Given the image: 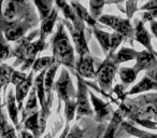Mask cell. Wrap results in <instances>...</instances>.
<instances>
[{
    "mask_svg": "<svg viewBox=\"0 0 157 138\" xmlns=\"http://www.w3.org/2000/svg\"><path fill=\"white\" fill-rule=\"evenodd\" d=\"M128 118L133 120H148L157 122V93L141 95L126 103Z\"/></svg>",
    "mask_w": 157,
    "mask_h": 138,
    "instance_id": "cell-1",
    "label": "cell"
},
{
    "mask_svg": "<svg viewBox=\"0 0 157 138\" xmlns=\"http://www.w3.org/2000/svg\"><path fill=\"white\" fill-rule=\"evenodd\" d=\"M38 34H40V30H35L28 37L23 38L20 41V43H18V45L16 46V49L14 50L13 55L16 56V58L18 59V61L14 64V66H17L21 63H23L22 68H21L23 73L25 70H27V69H29L30 66L35 64L36 56H37L38 53L45 49L44 40L39 38L36 41H33V39Z\"/></svg>",
    "mask_w": 157,
    "mask_h": 138,
    "instance_id": "cell-2",
    "label": "cell"
},
{
    "mask_svg": "<svg viewBox=\"0 0 157 138\" xmlns=\"http://www.w3.org/2000/svg\"><path fill=\"white\" fill-rule=\"evenodd\" d=\"M54 90L58 95V99L65 103V116L67 122L73 120L76 110V91L70 79V75L66 68L61 69L60 77L54 83Z\"/></svg>",
    "mask_w": 157,
    "mask_h": 138,
    "instance_id": "cell-3",
    "label": "cell"
},
{
    "mask_svg": "<svg viewBox=\"0 0 157 138\" xmlns=\"http://www.w3.org/2000/svg\"><path fill=\"white\" fill-rule=\"evenodd\" d=\"M53 58L58 65L74 68V50L65 31L63 24L59 25L53 38Z\"/></svg>",
    "mask_w": 157,
    "mask_h": 138,
    "instance_id": "cell-4",
    "label": "cell"
},
{
    "mask_svg": "<svg viewBox=\"0 0 157 138\" xmlns=\"http://www.w3.org/2000/svg\"><path fill=\"white\" fill-rule=\"evenodd\" d=\"M117 64L114 61L113 55H108L103 63L96 70V80L98 81L101 90L105 93H109L112 89V82L117 73Z\"/></svg>",
    "mask_w": 157,
    "mask_h": 138,
    "instance_id": "cell-5",
    "label": "cell"
},
{
    "mask_svg": "<svg viewBox=\"0 0 157 138\" xmlns=\"http://www.w3.org/2000/svg\"><path fill=\"white\" fill-rule=\"evenodd\" d=\"M35 14L30 15L29 18H22L17 21L11 23H7L1 21V29L5 34V39L7 41H17L21 38L23 39L24 35L26 34L27 29L30 27L33 21L35 20ZM36 22V21H33Z\"/></svg>",
    "mask_w": 157,
    "mask_h": 138,
    "instance_id": "cell-6",
    "label": "cell"
},
{
    "mask_svg": "<svg viewBox=\"0 0 157 138\" xmlns=\"http://www.w3.org/2000/svg\"><path fill=\"white\" fill-rule=\"evenodd\" d=\"M78 78V89H76V118L80 119L82 116H94V110L90 103V91L86 86V82L80 76Z\"/></svg>",
    "mask_w": 157,
    "mask_h": 138,
    "instance_id": "cell-7",
    "label": "cell"
},
{
    "mask_svg": "<svg viewBox=\"0 0 157 138\" xmlns=\"http://www.w3.org/2000/svg\"><path fill=\"white\" fill-rule=\"evenodd\" d=\"M98 22L109 26L110 28L113 29L114 33L121 34L124 38H132L135 35V28L132 27L130 20H128V18L105 14V15L100 16Z\"/></svg>",
    "mask_w": 157,
    "mask_h": 138,
    "instance_id": "cell-8",
    "label": "cell"
},
{
    "mask_svg": "<svg viewBox=\"0 0 157 138\" xmlns=\"http://www.w3.org/2000/svg\"><path fill=\"white\" fill-rule=\"evenodd\" d=\"M125 118H128V109H127L126 105L124 103L121 104L120 108L116 110L115 112H113L111 118V122H110L109 126L107 127L105 134H103L102 138H114L115 134L117 132L118 127L123 124V120Z\"/></svg>",
    "mask_w": 157,
    "mask_h": 138,
    "instance_id": "cell-9",
    "label": "cell"
},
{
    "mask_svg": "<svg viewBox=\"0 0 157 138\" xmlns=\"http://www.w3.org/2000/svg\"><path fill=\"white\" fill-rule=\"evenodd\" d=\"M63 24L68 28L70 35H71V38L73 40L74 46H75V50L78 52V56L81 57V56H85V55H90V49H88L84 33L78 31L76 28H74L73 25L70 22H63Z\"/></svg>",
    "mask_w": 157,
    "mask_h": 138,
    "instance_id": "cell-10",
    "label": "cell"
},
{
    "mask_svg": "<svg viewBox=\"0 0 157 138\" xmlns=\"http://www.w3.org/2000/svg\"><path fill=\"white\" fill-rule=\"evenodd\" d=\"M90 98L92 101V105L94 107L95 120L97 122H103L105 120H111L112 108L108 103L103 101L101 98L97 97L94 93L90 92Z\"/></svg>",
    "mask_w": 157,
    "mask_h": 138,
    "instance_id": "cell-11",
    "label": "cell"
},
{
    "mask_svg": "<svg viewBox=\"0 0 157 138\" xmlns=\"http://www.w3.org/2000/svg\"><path fill=\"white\" fill-rule=\"evenodd\" d=\"M25 2L23 1H6L2 6V18H0L3 22L11 23L16 21L18 15H22L25 11V8L23 6Z\"/></svg>",
    "mask_w": 157,
    "mask_h": 138,
    "instance_id": "cell-12",
    "label": "cell"
},
{
    "mask_svg": "<svg viewBox=\"0 0 157 138\" xmlns=\"http://www.w3.org/2000/svg\"><path fill=\"white\" fill-rule=\"evenodd\" d=\"M136 41H138L139 43H141L142 45L145 48L146 51H148L152 54L156 55L157 53L155 52L154 48L152 45V41H151V35L148 33V30L144 26V23L141 20L136 21V26H135V35H133Z\"/></svg>",
    "mask_w": 157,
    "mask_h": 138,
    "instance_id": "cell-13",
    "label": "cell"
},
{
    "mask_svg": "<svg viewBox=\"0 0 157 138\" xmlns=\"http://www.w3.org/2000/svg\"><path fill=\"white\" fill-rule=\"evenodd\" d=\"M157 66V56L148 51L144 50L141 52H138L137 58H136V64L133 66V69L138 73L143 70H150L152 68Z\"/></svg>",
    "mask_w": 157,
    "mask_h": 138,
    "instance_id": "cell-14",
    "label": "cell"
},
{
    "mask_svg": "<svg viewBox=\"0 0 157 138\" xmlns=\"http://www.w3.org/2000/svg\"><path fill=\"white\" fill-rule=\"evenodd\" d=\"M55 5L58 7L59 10H61L63 16L66 18V20H68V22H71V24L73 25L74 28H76L78 31L84 33V22L76 15L75 11L73 10V8L71 7V5L65 1H56Z\"/></svg>",
    "mask_w": 157,
    "mask_h": 138,
    "instance_id": "cell-15",
    "label": "cell"
},
{
    "mask_svg": "<svg viewBox=\"0 0 157 138\" xmlns=\"http://www.w3.org/2000/svg\"><path fill=\"white\" fill-rule=\"evenodd\" d=\"M75 69L78 71V75L82 78H88L93 79L96 76V70L94 67V59L90 55L81 56L76 63Z\"/></svg>",
    "mask_w": 157,
    "mask_h": 138,
    "instance_id": "cell-16",
    "label": "cell"
},
{
    "mask_svg": "<svg viewBox=\"0 0 157 138\" xmlns=\"http://www.w3.org/2000/svg\"><path fill=\"white\" fill-rule=\"evenodd\" d=\"M59 65L55 63L53 66H51L48 70L45 71V76H44V90H45V97H46V107L50 110L51 106H52L53 101V95L52 91L54 88V78L57 73Z\"/></svg>",
    "mask_w": 157,
    "mask_h": 138,
    "instance_id": "cell-17",
    "label": "cell"
},
{
    "mask_svg": "<svg viewBox=\"0 0 157 138\" xmlns=\"http://www.w3.org/2000/svg\"><path fill=\"white\" fill-rule=\"evenodd\" d=\"M33 71L31 70L29 73V75L27 76L26 80L23 83H21L20 85L15 86V98L17 101L18 109L23 108V101H24L25 97L28 95V93H30L31 86H33Z\"/></svg>",
    "mask_w": 157,
    "mask_h": 138,
    "instance_id": "cell-18",
    "label": "cell"
},
{
    "mask_svg": "<svg viewBox=\"0 0 157 138\" xmlns=\"http://www.w3.org/2000/svg\"><path fill=\"white\" fill-rule=\"evenodd\" d=\"M150 91H157V82L148 78L147 76H144L136 85L130 89V91L127 92L126 95H137Z\"/></svg>",
    "mask_w": 157,
    "mask_h": 138,
    "instance_id": "cell-19",
    "label": "cell"
},
{
    "mask_svg": "<svg viewBox=\"0 0 157 138\" xmlns=\"http://www.w3.org/2000/svg\"><path fill=\"white\" fill-rule=\"evenodd\" d=\"M58 8H53L51 14L45 18V20L42 21L41 23V28H40V39L44 40L48 38V36L52 33L53 27H54L55 23L58 18Z\"/></svg>",
    "mask_w": 157,
    "mask_h": 138,
    "instance_id": "cell-20",
    "label": "cell"
},
{
    "mask_svg": "<svg viewBox=\"0 0 157 138\" xmlns=\"http://www.w3.org/2000/svg\"><path fill=\"white\" fill-rule=\"evenodd\" d=\"M38 96L36 93V89L33 86V89H31L30 93H29V97L27 99V103L25 105V108L23 109V119L22 121L24 122L28 116H33V113L38 112Z\"/></svg>",
    "mask_w": 157,
    "mask_h": 138,
    "instance_id": "cell-21",
    "label": "cell"
},
{
    "mask_svg": "<svg viewBox=\"0 0 157 138\" xmlns=\"http://www.w3.org/2000/svg\"><path fill=\"white\" fill-rule=\"evenodd\" d=\"M15 95H14L13 89H10L9 93L7 95V107H8V112H9L10 119L12 120L14 125L18 126V106L16 105Z\"/></svg>",
    "mask_w": 157,
    "mask_h": 138,
    "instance_id": "cell-22",
    "label": "cell"
},
{
    "mask_svg": "<svg viewBox=\"0 0 157 138\" xmlns=\"http://www.w3.org/2000/svg\"><path fill=\"white\" fill-rule=\"evenodd\" d=\"M70 5H71V7L73 8V10L75 11L76 15L81 18L83 22L87 23V24L90 25V26H92L93 28L96 27L97 21L95 20L92 15H90V12H88L87 10H86L85 8L81 5V3L78 2V1H72V2H70Z\"/></svg>",
    "mask_w": 157,
    "mask_h": 138,
    "instance_id": "cell-23",
    "label": "cell"
},
{
    "mask_svg": "<svg viewBox=\"0 0 157 138\" xmlns=\"http://www.w3.org/2000/svg\"><path fill=\"white\" fill-rule=\"evenodd\" d=\"M138 52L136 50L131 48H126V46H123L120 51H118L116 54L113 55L114 61L117 65L122 63H126V61H133V59L137 58Z\"/></svg>",
    "mask_w": 157,
    "mask_h": 138,
    "instance_id": "cell-24",
    "label": "cell"
},
{
    "mask_svg": "<svg viewBox=\"0 0 157 138\" xmlns=\"http://www.w3.org/2000/svg\"><path fill=\"white\" fill-rule=\"evenodd\" d=\"M24 127L31 132L35 138H39L41 136L40 133V124H39V112L33 113V116H28L24 121Z\"/></svg>",
    "mask_w": 157,
    "mask_h": 138,
    "instance_id": "cell-25",
    "label": "cell"
},
{
    "mask_svg": "<svg viewBox=\"0 0 157 138\" xmlns=\"http://www.w3.org/2000/svg\"><path fill=\"white\" fill-rule=\"evenodd\" d=\"M94 35L96 39L98 40L101 49L105 54H109L110 52V45H111V35L107 31H103L101 29H98L97 27L94 28Z\"/></svg>",
    "mask_w": 157,
    "mask_h": 138,
    "instance_id": "cell-26",
    "label": "cell"
},
{
    "mask_svg": "<svg viewBox=\"0 0 157 138\" xmlns=\"http://www.w3.org/2000/svg\"><path fill=\"white\" fill-rule=\"evenodd\" d=\"M118 75H120V78H121V80H122L124 86H128L136 81V79H137L139 73L133 69V67L132 68L121 67L120 69H118Z\"/></svg>",
    "mask_w": 157,
    "mask_h": 138,
    "instance_id": "cell-27",
    "label": "cell"
},
{
    "mask_svg": "<svg viewBox=\"0 0 157 138\" xmlns=\"http://www.w3.org/2000/svg\"><path fill=\"white\" fill-rule=\"evenodd\" d=\"M122 127L124 128V131H126L129 135L136 136L138 138H157V134H152L148 133V132L142 131V129H139L137 127L132 126L130 123L128 122H123Z\"/></svg>",
    "mask_w": 157,
    "mask_h": 138,
    "instance_id": "cell-28",
    "label": "cell"
},
{
    "mask_svg": "<svg viewBox=\"0 0 157 138\" xmlns=\"http://www.w3.org/2000/svg\"><path fill=\"white\" fill-rule=\"evenodd\" d=\"M33 5L37 7L38 12H39V16L41 22L45 20L48 15L51 14L53 10V5L54 3L52 1H44V0H36L33 1Z\"/></svg>",
    "mask_w": 157,
    "mask_h": 138,
    "instance_id": "cell-29",
    "label": "cell"
},
{
    "mask_svg": "<svg viewBox=\"0 0 157 138\" xmlns=\"http://www.w3.org/2000/svg\"><path fill=\"white\" fill-rule=\"evenodd\" d=\"M55 64V61L53 58V56H44V57H39L36 59L35 64L33 65V69L31 70L33 73H38V71H45L48 70L51 66H53Z\"/></svg>",
    "mask_w": 157,
    "mask_h": 138,
    "instance_id": "cell-30",
    "label": "cell"
},
{
    "mask_svg": "<svg viewBox=\"0 0 157 138\" xmlns=\"http://www.w3.org/2000/svg\"><path fill=\"white\" fill-rule=\"evenodd\" d=\"M13 73L14 69L12 67L5 64H0V89L6 88L11 83V77Z\"/></svg>",
    "mask_w": 157,
    "mask_h": 138,
    "instance_id": "cell-31",
    "label": "cell"
},
{
    "mask_svg": "<svg viewBox=\"0 0 157 138\" xmlns=\"http://www.w3.org/2000/svg\"><path fill=\"white\" fill-rule=\"evenodd\" d=\"M84 135V131L78 126V125H73L70 129L69 124H67L63 133L61 134L60 138H82Z\"/></svg>",
    "mask_w": 157,
    "mask_h": 138,
    "instance_id": "cell-32",
    "label": "cell"
},
{
    "mask_svg": "<svg viewBox=\"0 0 157 138\" xmlns=\"http://www.w3.org/2000/svg\"><path fill=\"white\" fill-rule=\"evenodd\" d=\"M105 1H90V15L95 18V20H99L100 16L102 15V10L105 7Z\"/></svg>",
    "mask_w": 157,
    "mask_h": 138,
    "instance_id": "cell-33",
    "label": "cell"
},
{
    "mask_svg": "<svg viewBox=\"0 0 157 138\" xmlns=\"http://www.w3.org/2000/svg\"><path fill=\"white\" fill-rule=\"evenodd\" d=\"M11 56H14V55L11 53L9 44L6 42V39L2 37V35H0V64Z\"/></svg>",
    "mask_w": 157,
    "mask_h": 138,
    "instance_id": "cell-34",
    "label": "cell"
},
{
    "mask_svg": "<svg viewBox=\"0 0 157 138\" xmlns=\"http://www.w3.org/2000/svg\"><path fill=\"white\" fill-rule=\"evenodd\" d=\"M124 39L125 38L123 37L121 34H117V33L111 34V45H110V52L108 55H114L116 49L120 46V44L122 43Z\"/></svg>",
    "mask_w": 157,
    "mask_h": 138,
    "instance_id": "cell-35",
    "label": "cell"
},
{
    "mask_svg": "<svg viewBox=\"0 0 157 138\" xmlns=\"http://www.w3.org/2000/svg\"><path fill=\"white\" fill-rule=\"evenodd\" d=\"M26 78H27V76L25 73L14 70V73H12V77H11V83L13 84V85L17 86V85H20L21 83H23V82L26 80Z\"/></svg>",
    "mask_w": 157,
    "mask_h": 138,
    "instance_id": "cell-36",
    "label": "cell"
},
{
    "mask_svg": "<svg viewBox=\"0 0 157 138\" xmlns=\"http://www.w3.org/2000/svg\"><path fill=\"white\" fill-rule=\"evenodd\" d=\"M157 18V10H152V11H144L141 14V21L143 23L146 22H152V21H156Z\"/></svg>",
    "mask_w": 157,
    "mask_h": 138,
    "instance_id": "cell-37",
    "label": "cell"
},
{
    "mask_svg": "<svg viewBox=\"0 0 157 138\" xmlns=\"http://www.w3.org/2000/svg\"><path fill=\"white\" fill-rule=\"evenodd\" d=\"M0 138H17L14 127L11 126V125L8 123V124L6 125V127H5V129H3L2 134H1V137Z\"/></svg>",
    "mask_w": 157,
    "mask_h": 138,
    "instance_id": "cell-38",
    "label": "cell"
},
{
    "mask_svg": "<svg viewBox=\"0 0 157 138\" xmlns=\"http://www.w3.org/2000/svg\"><path fill=\"white\" fill-rule=\"evenodd\" d=\"M141 11H152V10H157V0H151L147 1L146 3H144L143 6H141L140 8Z\"/></svg>",
    "mask_w": 157,
    "mask_h": 138,
    "instance_id": "cell-39",
    "label": "cell"
},
{
    "mask_svg": "<svg viewBox=\"0 0 157 138\" xmlns=\"http://www.w3.org/2000/svg\"><path fill=\"white\" fill-rule=\"evenodd\" d=\"M126 6H127V15H128V20H129L133 15L136 10H137V2H126Z\"/></svg>",
    "mask_w": 157,
    "mask_h": 138,
    "instance_id": "cell-40",
    "label": "cell"
},
{
    "mask_svg": "<svg viewBox=\"0 0 157 138\" xmlns=\"http://www.w3.org/2000/svg\"><path fill=\"white\" fill-rule=\"evenodd\" d=\"M145 76H147L148 78H151L152 80H154L155 82H157V66L146 71Z\"/></svg>",
    "mask_w": 157,
    "mask_h": 138,
    "instance_id": "cell-41",
    "label": "cell"
},
{
    "mask_svg": "<svg viewBox=\"0 0 157 138\" xmlns=\"http://www.w3.org/2000/svg\"><path fill=\"white\" fill-rule=\"evenodd\" d=\"M7 124H8V122L6 121L5 116H3L2 111H1V109H0V137H1V134H2L3 129H5V127Z\"/></svg>",
    "mask_w": 157,
    "mask_h": 138,
    "instance_id": "cell-42",
    "label": "cell"
},
{
    "mask_svg": "<svg viewBox=\"0 0 157 138\" xmlns=\"http://www.w3.org/2000/svg\"><path fill=\"white\" fill-rule=\"evenodd\" d=\"M150 29H151L152 35L157 39V21H152V22H150Z\"/></svg>",
    "mask_w": 157,
    "mask_h": 138,
    "instance_id": "cell-43",
    "label": "cell"
},
{
    "mask_svg": "<svg viewBox=\"0 0 157 138\" xmlns=\"http://www.w3.org/2000/svg\"><path fill=\"white\" fill-rule=\"evenodd\" d=\"M21 137H22V138H35L33 136V134L28 133L27 131H22V132H21Z\"/></svg>",
    "mask_w": 157,
    "mask_h": 138,
    "instance_id": "cell-44",
    "label": "cell"
},
{
    "mask_svg": "<svg viewBox=\"0 0 157 138\" xmlns=\"http://www.w3.org/2000/svg\"><path fill=\"white\" fill-rule=\"evenodd\" d=\"M2 6H3V2L0 1V18H2Z\"/></svg>",
    "mask_w": 157,
    "mask_h": 138,
    "instance_id": "cell-45",
    "label": "cell"
},
{
    "mask_svg": "<svg viewBox=\"0 0 157 138\" xmlns=\"http://www.w3.org/2000/svg\"><path fill=\"white\" fill-rule=\"evenodd\" d=\"M44 138H52V135H51V134H46V135L44 136Z\"/></svg>",
    "mask_w": 157,
    "mask_h": 138,
    "instance_id": "cell-46",
    "label": "cell"
},
{
    "mask_svg": "<svg viewBox=\"0 0 157 138\" xmlns=\"http://www.w3.org/2000/svg\"><path fill=\"white\" fill-rule=\"evenodd\" d=\"M0 90H1V89H0ZM0 92H1V91H0ZM0 109H1V96H0Z\"/></svg>",
    "mask_w": 157,
    "mask_h": 138,
    "instance_id": "cell-47",
    "label": "cell"
},
{
    "mask_svg": "<svg viewBox=\"0 0 157 138\" xmlns=\"http://www.w3.org/2000/svg\"><path fill=\"white\" fill-rule=\"evenodd\" d=\"M21 138H22V137H21Z\"/></svg>",
    "mask_w": 157,
    "mask_h": 138,
    "instance_id": "cell-48",
    "label": "cell"
}]
</instances>
